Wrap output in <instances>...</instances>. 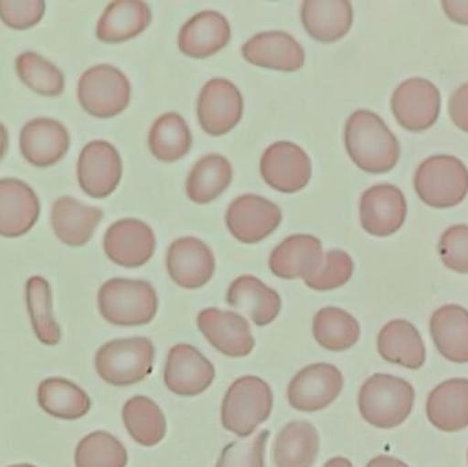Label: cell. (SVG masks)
Returning a JSON list of instances; mask_svg holds the SVG:
<instances>
[{
  "mask_svg": "<svg viewBox=\"0 0 468 467\" xmlns=\"http://www.w3.org/2000/svg\"><path fill=\"white\" fill-rule=\"evenodd\" d=\"M467 460H468V455H467Z\"/></svg>",
  "mask_w": 468,
  "mask_h": 467,
  "instance_id": "obj_50",
  "label": "cell"
},
{
  "mask_svg": "<svg viewBox=\"0 0 468 467\" xmlns=\"http://www.w3.org/2000/svg\"><path fill=\"white\" fill-rule=\"evenodd\" d=\"M448 110L453 123L468 133V82L459 87L451 96Z\"/></svg>",
  "mask_w": 468,
  "mask_h": 467,
  "instance_id": "obj_44",
  "label": "cell"
},
{
  "mask_svg": "<svg viewBox=\"0 0 468 467\" xmlns=\"http://www.w3.org/2000/svg\"><path fill=\"white\" fill-rule=\"evenodd\" d=\"M151 10L142 0H115L107 5L96 27V36L103 43L131 40L147 29Z\"/></svg>",
  "mask_w": 468,
  "mask_h": 467,
  "instance_id": "obj_29",
  "label": "cell"
},
{
  "mask_svg": "<svg viewBox=\"0 0 468 467\" xmlns=\"http://www.w3.org/2000/svg\"><path fill=\"white\" fill-rule=\"evenodd\" d=\"M344 388L340 370L330 364L303 367L288 386L289 405L302 413H316L329 408Z\"/></svg>",
  "mask_w": 468,
  "mask_h": 467,
  "instance_id": "obj_8",
  "label": "cell"
},
{
  "mask_svg": "<svg viewBox=\"0 0 468 467\" xmlns=\"http://www.w3.org/2000/svg\"><path fill=\"white\" fill-rule=\"evenodd\" d=\"M165 386L180 397H197L216 380L214 365L191 345H177L167 354Z\"/></svg>",
  "mask_w": 468,
  "mask_h": 467,
  "instance_id": "obj_12",
  "label": "cell"
},
{
  "mask_svg": "<svg viewBox=\"0 0 468 467\" xmlns=\"http://www.w3.org/2000/svg\"><path fill=\"white\" fill-rule=\"evenodd\" d=\"M346 147L357 167L374 175L390 172L400 158L398 137L370 110H357L346 121Z\"/></svg>",
  "mask_w": 468,
  "mask_h": 467,
  "instance_id": "obj_1",
  "label": "cell"
},
{
  "mask_svg": "<svg viewBox=\"0 0 468 467\" xmlns=\"http://www.w3.org/2000/svg\"><path fill=\"white\" fill-rule=\"evenodd\" d=\"M122 175L120 153L106 140L88 143L77 162V178L85 194L96 199L109 196L117 188Z\"/></svg>",
  "mask_w": 468,
  "mask_h": 467,
  "instance_id": "obj_10",
  "label": "cell"
},
{
  "mask_svg": "<svg viewBox=\"0 0 468 467\" xmlns=\"http://www.w3.org/2000/svg\"><path fill=\"white\" fill-rule=\"evenodd\" d=\"M46 13L41 0H0V19L11 29L22 30L35 27Z\"/></svg>",
  "mask_w": 468,
  "mask_h": 467,
  "instance_id": "obj_43",
  "label": "cell"
},
{
  "mask_svg": "<svg viewBox=\"0 0 468 467\" xmlns=\"http://www.w3.org/2000/svg\"><path fill=\"white\" fill-rule=\"evenodd\" d=\"M232 175V165L225 156L218 154L203 156L189 173L186 194L192 202L207 205L227 191Z\"/></svg>",
  "mask_w": 468,
  "mask_h": 467,
  "instance_id": "obj_33",
  "label": "cell"
},
{
  "mask_svg": "<svg viewBox=\"0 0 468 467\" xmlns=\"http://www.w3.org/2000/svg\"><path fill=\"white\" fill-rule=\"evenodd\" d=\"M414 186L418 196L431 207H453L467 196L468 169L456 156H431L418 167Z\"/></svg>",
  "mask_w": 468,
  "mask_h": 467,
  "instance_id": "obj_6",
  "label": "cell"
},
{
  "mask_svg": "<svg viewBox=\"0 0 468 467\" xmlns=\"http://www.w3.org/2000/svg\"><path fill=\"white\" fill-rule=\"evenodd\" d=\"M197 328L219 353L229 358H244L255 347L250 324L239 313L206 309L197 314Z\"/></svg>",
  "mask_w": 468,
  "mask_h": 467,
  "instance_id": "obj_15",
  "label": "cell"
},
{
  "mask_svg": "<svg viewBox=\"0 0 468 467\" xmlns=\"http://www.w3.org/2000/svg\"><path fill=\"white\" fill-rule=\"evenodd\" d=\"M76 467H126L128 451L114 436L96 430L85 436L74 454Z\"/></svg>",
  "mask_w": 468,
  "mask_h": 467,
  "instance_id": "obj_39",
  "label": "cell"
},
{
  "mask_svg": "<svg viewBox=\"0 0 468 467\" xmlns=\"http://www.w3.org/2000/svg\"><path fill=\"white\" fill-rule=\"evenodd\" d=\"M155 347L147 337L115 339L99 348L95 369L110 386L129 387L153 373Z\"/></svg>",
  "mask_w": 468,
  "mask_h": 467,
  "instance_id": "obj_5",
  "label": "cell"
},
{
  "mask_svg": "<svg viewBox=\"0 0 468 467\" xmlns=\"http://www.w3.org/2000/svg\"><path fill=\"white\" fill-rule=\"evenodd\" d=\"M270 430H261L248 440H237L222 450L217 467H264V450Z\"/></svg>",
  "mask_w": 468,
  "mask_h": 467,
  "instance_id": "obj_41",
  "label": "cell"
},
{
  "mask_svg": "<svg viewBox=\"0 0 468 467\" xmlns=\"http://www.w3.org/2000/svg\"><path fill=\"white\" fill-rule=\"evenodd\" d=\"M261 175L267 186L283 194L302 191L310 183L313 166L307 154L291 142L270 145L261 159Z\"/></svg>",
  "mask_w": 468,
  "mask_h": 467,
  "instance_id": "obj_11",
  "label": "cell"
},
{
  "mask_svg": "<svg viewBox=\"0 0 468 467\" xmlns=\"http://www.w3.org/2000/svg\"><path fill=\"white\" fill-rule=\"evenodd\" d=\"M25 298L30 324L38 342L44 345H57L62 332L52 313V292L48 281L40 276L30 277L25 287Z\"/></svg>",
  "mask_w": 468,
  "mask_h": 467,
  "instance_id": "obj_37",
  "label": "cell"
},
{
  "mask_svg": "<svg viewBox=\"0 0 468 467\" xmlns=\"http://www.w3.org/2000/svg\"><path fill=\"white\" fill-rule=\"evenodd\" d=\"M69 147L68 129L52 118H35L25 123L19 134L22 156L36 167H49L62 161Z\"/></svg>",
  "mask_w": 468,
  "mask_h": 467,
  "instance_id": "obj_19",
  "label": "cell"
},
{
  "mask_svg": "<svg viewBox=\"0 0 468 467\" xmlns=\"http://www.w3.org/2000/svg\"><path fill=\"white\" fill-rule=\"evenodd\" d=\"M241 92L229 80L213 79L203 87L197 101V118L206 133L222 136L242 117Z\"/></svg>",
  "mask_w": 468,
  "mask_h": 467,
  "instance_id": "obj_13",
  "label": "cell"
},
{
  "mask_svg": "<svg viewBox=\"0 0 468 467\" xmlns=\"http://www.w3.org/2000/svg\"><path fill=\"white\" fill-rule=\"evenodd\" d=\"M442 263L451 271L468 273V227L453 225L442 233L439 243Z\"/></svg>",
  "mask_w": 468,
  "mask_h": 467,
  "instance_id": "obj_42",
  "label": "cell"
},
{
  "mask_svg": "<svg viewBox=\"0 0 468 467\" xmlns=\"http://www.w3.org/2000/svg\"><path fill=\"white\" fill-rule=\"evenodd\" d=\"M302 21L308 35L324 43H333L351 29L354 8L348 0H305Z\"/></svg>",
  "mask_w": 468,
  "mask_h": 467,
  "instance_id": "obj_27",
  "label": "cell"
},
{
  "mask_svg": "<svg viewBox=\"0 0 468 467\" xmlns=\"http://www.w3.org/2000/svg\"><path fill=\"white\" fill-rule=\"evenodd\" d=\"M324 467H354V465H352L351 461L346 460V458L337 457L327 461Z\"/></svg>",
  "mask_w": 468,
  "mask_h": 467,
  "instance_id": "obj_48",
  "label": "cell"
},
{
  "mask_svg": "<svg viewBox=\"0 0 468 467\" xmlns=\"http://www.w3.org/2000/svg\"><path fill=\"white\" fill-rule=\"evenodd\" d=\"M322 243L315 236L292 235L270 255V271L283 280H308L324 265Z\"/></svg>",
  "mask_w": 468,
  "mask_h": 467,
  "instance_id": "obj_20",
  "label": "cell"
},
{
  "mask_svg": "<svg viewBox=\"0 0 468 467\" xmlns=\"http://www.w3.org/2000/svg\"><path fill=\"white\" fill-rule=\"evenodd\" d=\"M441 5L453 22L468 25V0H444Z\"/></svg>",
  "mask_w": 468,
  "mask_h": 467,
  "instance_id": "obj_45",
  "label": "cell"
},
{
  "mask_svg": "<svg viewBox=\"0 0 468 467\" xmlns=\"http://www.w3.org/2000/svg\"><path fill=\"white\" fill-rule=\"evenodd\" d=\"M319 454V433L307 421H292L278 433L272 458L275 467H311Z\"/></svg>",
  "mask_w": 468,
  "mask_h": 467,
  "instance_id": "obj_31",
  "label": "cell"
},
{
  "mask_svg": "<svg viewBox=\"0 0 468 467\" xmlns=\"http://www.w3.org/2000/svg\"><path fill=\"white\" fill-rule=\"evenodd\" d=\"M16 70L19 80L38 95L58 96L65 90L62 71L37 52L19 54L16 59Z\"/></svg>",
  "mask_w": 468,
  "mask_h": 467,
  "instance_id": "obj_38",
  "label": "cell"
},
{
  "mask_svg": "<svg viewBox=\"0 0 468 467\" xmlns=\"http://www.w3.org/2000/svg\"><path fill=\"white\" fill-rule=\"evenodd\" d=\"M407 217V200L403 192L392 184H377L360 199V222L370 235L385 238L403 227Z\"/></svg>",
  "mask_w": 468,
  "mask_h": 467,
  "instance_id": "obj_16",
  "label": "cell"
},
{
  "mask_svg": "<svg viewBox=\"0 0 468 467\" xmlns=\"http://www.w3.org/2000/svg\"><path fill=\"white\" fill-rule=\"evenodd\" d=\"M8 467H37V466L29 465V463H21V465H13V466H8Z\"/></svg>",
  "mask_w": 468,
  "mask_h": 467,
  "instance_id": "obj_49",
  "label": "cell"
},
{
  "mask_svg": "<svg viewBox=\"0 0 468 467\" xmlns=\"http://www.w3.org/2000/svg\"><path fill=\"white\" fill-rule=\"evenodd\" d=\"M131 90V82L120 69L112 65H96L80 77L77 96L88 114L112 118L128 107Z\"/></svg>",
  "mask_w": 468,
  "mask_h": 467,
  "instance_id": "obj_7",
  "label": "cell"
},
{
  "mask_svg": "<svg viewBox=\"0 0 468 467\" xmlns=\"http://www.w3.org/2000/svg\"><path fill=\"white\" fill-rule=\"evenodd\" d=\"M230 25L222 14L206 10L184 24L178 33V48L192 58H208L228 46Z\"/></svg>",
  "mask_w": 468,
  "mask_h": 467,
  "instance_id": "obj_23",
  "label": "cell"
},
{
  "mask_svg": "<svg viewBox=\"0 0 468 467\" xmlns=\"http://www.w3.org/2000/svg\"><path fill=\"white\" fill-rule=\"evenodd\" d=\"M155 235L145 222L126 218L114 222L104 235V252L123 268H140L153 258Z\"/></svg>",
  "mask_w": 468,
  "mask_h": 467,
  "instance_id": "obj_17",
  "label": "cell"
},
{
  "mask_svg": "<svg viewBox=\"0 0 468 467\" xmlns=\"http://www.w3.org/2000/svg\"><path fill=\"white\" fill-rule=\"evenodd\" d=\"M282 213L275 203L258 196L242 195L230 203L227 225L234 239L245 244H255L271 235L280 227Z\"/></svg>",
  "mask_w": 468,
  "mask_h": 467,
  "instance_id": "obj_14",
  "label": "cell"
},
{
  "mask_svg": "<svg viewBox=\"0 0 468 467\" xmlns=\"http://www.w3.org/2000/svg\"><path fill=\"white\" fill-rule=\"evenodd\" d=\"M166 268L176 284L186 290H197L213 279L216 258L205 241L181 238L167 249Z\"/></svg>",
  "mask_w": 468,
  "mask_h": 467,
  "instance_id": "obj_18",
  "label": "cell"
},
{
  "mask_svg": "<svg viewBox=\"0 0 468 467\" xmlns=\"http://www.w3.org/2000/svg\"><path fill=\"white\" fill-rule=\"evenodd\" d=\"M122 419L129 435L140 446H156L166 436V417L150 398L139 395L129 399L122 409Z\"/></svg>",
  "mask_w": 468,
  "mask_h": 467,
  "instance_id": "obj_34",
  "label": "cell"
},
{
  "mask_svg": "<svg viewBox=\"0 0 468 467\" xmlns=\"http://www.w3.org/2000/svg\"><path fill=\"white\" fill-rule=\"evenodd\" d=\"M8 145V133L7 129L3 123H0V161L5 156V151H7Z\"/></svg>",
  "mask_w": 468,
  "mask_h": 467,
  "instance_id": "obj_47",
  "label": "cell"
},
{
  "mask_svg": "<svg viewBox=\"0 0 468 467\" xmlns=\"http://www.w3.org/2000/svg\"><path fill=\"white\" fill-rule=\"evenodd\" d=\"M379 356L389 364L418 370L426 362V347L420 331L406 320H393L381 329L377 342Z\"/></svg>",
  "mask_w": 468,
  "mask_h": 467,
  "instance_id": "obj_26",
  "label": "cell"
},
{
  "mask_svg": "<svg viewBox=\"0 0 468 467\" xmlns=\"http://www.w3.org/2000/svg\"><path fill=\"white\" fill-rule=\"evenodd\" d=\"M245 60L259 68L281 71L300 70L305 54L296 38L289 33L261 32L250 37L241 48Z\"/></svg>",
  "mask_w": 468,
  "mask_h": 467,
  "instance_id": "obj_22",
  "label": "cell"
},
{
  "mask_svg": "<svg viewBox=\"0 0 468 467\" xmlns=\"http://www.w3.org/2000/svg\"><path fill=\"white\" fill-rule=\"evenodd\" d=\"M426 416L437 430L455 433L468 427V380L451 378L437 386L426 402Z\"/></svg>",
  "mask_w": 468,
  "mask_h": 467,
  "instance_id": "obj_25",
  "label": "cell"
},
{
  "mask_svg": "<svg viewBox=\"0 0 468 467\" xmlns=\"http://www.w3.org/2000/svg\"><path fill=\"white\" fill-rule=\"evenodd\" d=\"M313 334L322 347L343 353L359 342L360 325L356 318L346 310L324 307L314 317Z\"/></svg>",
  "mask_w": 468,
  "mask_h": 467,
  "instance_id": "obj_35",
  "label": "cell"
},
{
  "mask_svg": "<svg viewBox=\"0 0 468 467\" xmlns=\"http://www.w3.org/2000/svg\"><path fill=\"white\" fill-rule=\"evenodd\" d=\"M354 274V260L343 249H330L324 255V265L318 273L305 280V285L314 291H333L343 287Z\"/></svg>",
  "mask_w": 468,
  "mask_h": 467,
  "instance_id": "obj_40",
  "label": "cell"
},
{
  "mask_svg": "<svg viewBox=\"0 0 468 467\" xmlns=\"http://www.w3.org/2000/svg\"><path fill=\"white\" fill-rule=\"evenodd\" d=\"M37 195L18 178L0 180V236L19 238L29 232L38 219Z\"/></svg>",
  "mask_w": 468,
  "mask_h": 467,
  "instance_id": "obj_21",
  "label": "cell"
},
{
  "mask_svg": "<svg viewBox=\"0 0 468 467\" xmlns=\"http://www.w3.org/2000/svg\"><path fill=\"white\" fill-rule=\"evenodd\" d=\"M101 317L115 326H143L158 313L155 288L143 280L112 279L98 293Z\"/></svg>",
  "mask_w": 468,
  "mask_h": 467,
  "instance_id": "obj_3",
  "label": "cell"
},
{
  "mask_svg": "<svg viewBox=\"0 0 468 467\" xmlns=\"http://www.w3.org/2000/svg\"><path fill=\"white\" fill-rule=\"evenodd\" d=\"M415 389L396 376H371L363 384L357 405L366 422L379 430L400 427L414 409Z\"/></svg>",
  "mask_w": 468,
  "mask_h": 467,
  "instance_id": "obj_2",
  "label": "cell"
},
{
  "mask_svg": "<svg viewBox=\"0 0 468 467\" xmlns=\"http://www.w3.org/2000/svg\"><path fill=\"white\" fill-rule=\"evenodd\" d=\"M227 302L233 309L250 315L256 326L270 325L281 312L278 292L253 276L234 280L228 290Z\"/></svg>",
  "mask_w": 468,
  "mask_h": 467,
  "instance_id": "obj_28",
  "label": "cell"
},
{
  "mask_svg": "<svg viewBox=\"0 0 468 467\" xmlns=\"http://www.w3.org/2000/svg\"><path fill=\"white\" fill-rule=\"evenodd\" d=\"M103 218V211L84 205L71 196L55 200L51 210V225L57 238L66 246H85Z\"/></svg>",
  "mask_w": 468,
  "mask_h": 467,
  "instance_id": "obj_24",
  "label": "cell"
},
{
  "mask_svg": "<svg viewBox=\"0 0 468 467\" xmlns=\"http://www.w3.org/2000/svg\"><path fill=\"white\" fill-rule=\"evenodd\" d=\"M148 145L153 155L159 161H178L191 150V131L181 115L177 112H167L151 126Z\"/></svg>",
  "mask_w": 468,
  "mask_h": 467,
  "instance_id": "obj_36",
  "label": "cell"
},
{
  "mask_svg": "<svg viewBox=\"0 0 468 467\" xmlns=\"http://www.w3.org/2000/svg\"><path fill=\"white\" fill-rule=\"evenodd\" d=\"M396 121L407 131L422 132L439 120L441 93L426 79H409L401 82L390 101Z\"/></svg>",
  "mask_w": 468,
  "mask_h": 467,
  "instance_id": "obj_9",
  "label": "cell"
},
{
  "mask_svg": "<svg viewBox=\"0 0 468 467\" xmlns=\"http://www.w3.org/2000/svg\"><path fill=\"white\" fill-rule=\"evenodd\" d=\"M38 406L48 416L65 421H76L90 410V399L84 389L62 377L41 381L37 389Z\"/></svg>",
  "mask_w": 468,
  "mask_h": 467,
  "instance_id": "obj_32",
  "label": "cell"
},
{
  "mask_svg": "<svg viewBox=\"0 0 468 467\" xmlns=\"http://www.w3.org/2000/svg\"><path fill=\"white\" fill-rule=\"evenodd\" d=\"M272 391L256 376L237 378L222 400V427L241 439L250 438L271 416Z\"/></svg>",
  "mask_w": 468,
  "mask_h": 467,
  "instance_id": "obj_4",
  "label": "cell"
},
{
  "mask_svg": "<svg viewBox=\"0 0 468 467\" xmlns=\"http://www.w3.org/2000/svg\"><path fill=\"white\" fill-rule=\"evenodd\" d=\"M366 467H410L403 461L398 460V458L388 457V455H379V457L374 458Z\"/></svg>",
  "mask_w": 468,
  "mask_h": 467,
  "instance_id": "obj_46",
  "label": "cell"
},
{
  "mask_svg": "<svg viewBox=\"0 0 468 467\" xmlns=\"http://www.w3.org/2000/svg\"><path fill=\"white\" fill-rule=\"evenodd\" d=\"M431 334L439 353L453 364H468V312L458 304L440 307L431 318Z\"/></svg>",
  "mask_w": 468,
  "mask_h": 467,
  "instance_id": "obj_30",
  "label": "cell"
}]
</instances>
